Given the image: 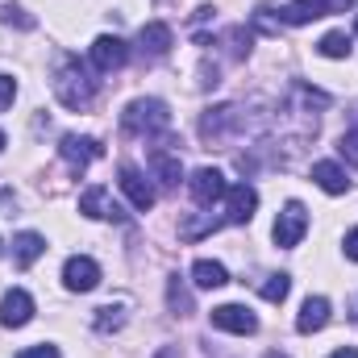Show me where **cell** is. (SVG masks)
Returning a JSON list of instances; mask_svg holds the SVG:
<instances>
[{"instance_id": "6da1fadb", "label": "cell", "mask_w": 358, "mask_h": 358, "mask_svg": "<svg viewBox=\"0 0 358 358\" xmlns=\"http://www.w3.org/2000/svg\"><path fill=\"white\" fill-rule=\"evenodd\" d=\"M96 88H100V80H96V71H92L88 63H80L76 55H67L59 63V71H55V96H59L63 108L84 113L92 100H96Z\"/></svg>"}, {"instance_id": "7a4b0ae2", "label": "cell", "mask_w": 358, "mask_h": 358, "mask_svg": "<svg viewBox=\"0 0 358 358\" xmlns=\"http://www.w3.org/2000/svg\"><path fill=\"white\" fill-rule=\"evenodd\" d=\"M121 129H125L129 138H155V134H167V129H171V113H167L163 100L142 96V100H134V104L121 113Z\"/></svg>"}, {"instance_id": "3957f363", "label": "cell", "mask_w": 358, "mask_h": 358, "mask_svg": "<svg viewBox=\"0 0 358 358\" xmlns=\"http://www.w3.org/2000/svg\"><path fill=\"white\" fill-rule=\"evenodd\" d=\"M355 8V0H292L279 8V21L283 25H308L317 17H329V13H346Z\"/></svg>"}, {"instance_id": "277c9868", "label": "cell", "mask_w": 358, "mask_h": 358, "mask_svg": "<svg viewBox=\"0 0 358 358\" xmlns=\"http://www.w3.org/2000/svg\"><path fill=\"white\" fill-rule=\"evenodd\" d=\"M304 229H308V213H304V204H300V200H287L283 213H279V221H275V229H271V234H275V246H279V250L300 246Z\"/></svg>"}, {"instance_id": "5b68a950", "label": "cell", "mask_w": 358, "mask_h": 358, "mask_svg": "<svg viewBox=\"0 0 358 358\" xmlns=\"http://www.w3.org/2000/svg\"><path fill=\"white\" fill-rule=\"evenodd\" d=\"M234 129H242V108L238 104H217L200 117V138L204 142H225Z\"/></svg>"}, {"instance_id": "8992f818", "label": "cell", "mask_w": 358, "mask_h": 358, "mask_svg": "<svg viewBox=\"0 0 358 358\" xmlns=\"http://www.w3.org/2000/svg\"><path fill=\"white\" fill-rule=\"evenodd\" d=\"M187 187H192V200H196L200 208H213V204L225 200V192H229V183H225V176H221L217 167H200V171H192Z\"/></svg>"}, {"instance_id": "52a82bcc", "label": "cell", "mask_w": 358, "mask_h": 358, "mask_svg": "<svg viewBox=\"0 0 358 358\" xmlns=\"http://www.w3.org/2000/svg\"><path fill=\"white\" fill-rule=\"evenodd\" d=\"M59 155H63V163H67L71 171H88V163H96V159L104 155V146H100L96 138H80V134H67V138L59 142Z\"/></svg>"}, {"instance_id": "ba28073f", "label": "cell", "mask_w": 358, "mask_h": 358, "mask_svg": "<svg viewBox=\"0 0 358 358\" xmlns=\"http://www.w3.org/2000/svg\"><path fill=\"white\" fill-rule=\"evenodd\" d=\"M88 59H92V67H96V71H117V67H125V59H129V46H125L117 34H100V38L92 42Z\"/></svg>"}, {"instance_id": "9c48e42d", "label": "cell", "mask_w": 358, "mask_h": 358, "mask_svg": "<svg viewBox=\"0 0 358 358\" xmlns=\"http://www.w3.org/2000/svg\"><path fill=\"white\" fill-rule=\"evenodd\" d=\"M213 317V325L217 329H225V334H259V317L246 308V304H221V308H213L208 313Z\"/></svg>"}, {"instance_id": "30bf717a", "label": "cell", "mask_w": 358, "mask_h": 358, "mask_svg": "<svg viewBox=\"0 0 358 358\" xmlns=\"http://www.w3.org/2000/svg\"><path fill=\"white\" fill-rule=\"evenodd\" d=\"M80 213L84 217H96V221H125V208L108 196V187H100V183H92L88 192L80 196Z\"/></svg>"}, {"instance_id": "8fae6325", "label": "cell", "mask_w": 358, "mask_h": 358, "mask_svg": "<svg viewBox=\"0 0 358 358\" xmlns=\"http://www.w3.org/2000/svg\"><path fill=\"white\" fill-rule=\"evenodd\" d=\"M255 208H259V192L250 183H234L225 192V221L229 225H246L255 217Z\"/></svg>"}, {"instance_id": "7c38bea8", "label": "cell", "mask_w": 358, "mask_h": 358, "mask_svg": "<svg viewBox=\"0 0 358 358\" xmlns=\"http://www.w3.org/2000/svg\"><path fill=\"white\" fill-rule=\"evenodd\" d=\"M171 46H176L171 25H163V21H146V25L138 29V50H142L146 59H167Z\"/></svg>"}, {"instance_id": "4fadbf2b", "label": "cell", "mask_w": 358, "mask_h": 358, "mask_svg": "<svg viewBox=\"0 0 358 358\" xmlns=\"http://www.w3.org/2000/svg\"><path fill=\"white\" fill-rule=\"evenodd\" d=\"M29 317H34V296L21 292V287L4 292V300H0V325L4 329H21V325H29Z\"/></svg>"}, {"instance_id": "5bb4252c", "label": "cell", "mask_w": 358, "mask_h": 358, "mask_svg": "<svg viewBox=\"0 0 358 358\" xmlns=\"http://www.w3.org/2000/svg\"><path fill=\"white\" fill-rule=\"evenodd\" d=\"M121 192L129 196V204H134L138 213H150V208H155V187L146 183V176H142L134 163H121Z\"/></svg>"}, {"instance_id": "9a60e30c", "label": "cell", "mask_w": 358, "mask_h": 358, "mask_svg": "<svg viewBox=\"0 0 358 358\" xmlns=\"http://www.w3.org/2000/svg\"><path fill=\"white\" fill-rule=\"evenodd\" d=\"M63 283H67L71 292H92V287L100 283V267H96V259H88V255L67 259V267H63Z\"/></svg>"}, {"instance_id": "2e32d148", "label": "cell", "mask_w": 358, "mask_h": 358, "mask_svg": "<svg viewBox=\"0 0 358 358\" xmlns=\"http://www.w3.org/2000/svg\"><path fill=\"white\" fill-rule=\"evenodd\" d=\"M325 325H329V300L325 296H308L304 308H300V317H296V329L300 334H321Z\"/></svg>"}, {"instance_id": "e0dca14e", "label": "cell", "mask_w": 358, "mask_h": 358, "mask_svg": "<svg viewBox=\"0 0 358 358\" xmlns=\"http://www.w3.org/2000/svg\"><path fill=\"white\" fill-rule=\"evenodd\" d=\"M313 183L321 187V192H329V196H346V187H350V179H346V171L338 167V163H313Z\"/></svg>"}, {"instance_id": "ac0fdd59", "label": "cell", "mask_w": 358, "mask_h": 358, "mask_svg": "<svg viewBox=\"0 0 358 358\" xmlns=\"http://www.w3.org/2000/svg\"><path fill=\"white\" fill-rule=\"evenodd\" d=\"M150 171L159 176V183L163 187H176L179 183V176H183V167H179V155H171V150H150Z\"/></svg>"}, {"instance_id": "d6986e66", "label": "cell", "mask_w": 358, "mask_h": 358, "mask_svg": "<svg viewBox=\"0 0 358 358\" xmlns=\"http://www.w3.org/2000/svg\"><path fill=\"white\" fill-rule=\"evenodd\" d=\"M42 250H46V238L42 234H17L13 238V255H17V267H34L38 259H42Z\"/></svg>"}, {"instance_id": "ffe728a7", "label": "cell", "mask_w": 358, "mask_h": 358, "mask_svg": "<svg viewBox=\"0 0 358 358\" xmlns=\"http://www.w3.org/2000/svg\"><path fill=\"white\" fill-rule=\"evenodd\" d=\"M192 279H196V287L213 292V287H225V283H229V271L221 267V263H213V259H196Z\"/></svg>"}, {"instance_id": "44dd1931", "label": "cell", "mask_w": 358, "mask_h": 358, "mask_svg": "<svg viewBox=\"0 0 358 358\" xmlns=\"http://www.w3.org/2000/svg\"><path fill=\"white\" fill-rule=\"evenodd\" d=\"M96 334H117L121 325H125V300H117V304H104V308H96Z\"/></svg>"}, {"instance_id": "7402d4cb", "label": "cell", "mask_w": 358, "mask_h": 358, "mask_svg": "<svg viewBox=\"0 0 358 358\" xmlns=\"http://www.w3.org/2000/svg\"><path fill=\"white\" fill-rule=\"evenodd\" d=\"M167 308H171L176 317H187V313H192V292L183 287V279H179V275L167 279Z\"/></svg>"}, {"instance_id": "603a6c76", "label": "cell", "mask_w": 358, "mask_h": 358, "mask_svg": "<svg viewBox=\"0 0 358 358\" xmlns=\"http://www.w3.org/2000/svg\"><path fill=\"white\" fill-rule=\"evenodd\" d=\"M317 50H321L325 59H346V55H350V38H346L342 29H334V34H325V38L317 42Z\"/></svg>"}, {"instance_id": "cb8c5ba5", "label": "cell", "mask_w": 358, "mask_h": 358, "mask_svg": "<svg viewBox=\"0 0 358 358\" xmlns=\"http://www.w3.org/2000/svg\"><path fill=\"white\" fill-rule=\"evenodd\" d=\"M287 292H292V279H287V275H267V283H263V300L283 304V300H287Z\"/></svg>"}, {"instance_id": "d4e9b609", "label": "cell", "mask_w": 358, "mask_h": 358, "mask_svg": "<svg viewBox=\"0 0 358 358\" xmlns=\"http://www.w3.org/2000/svg\"><path fill=\"white\" fill-rule=\"evenodd\" d=\"M338 150H342V159H346V163H355V167H358V129H346V134H342Z\"/></svg>"}, {"instance_id": "484cf974", "label": "cell", "mask_w": 358, "mask_h": 358, "mask_svg": "<svg viewBox=\"0 0 358 358\" xmlns=\"http://www.w3.org/2000/svg\"><path fill=\"white\" fill-rule=\"evenodd\" d=\"M255 25L263 29V34H279V17H275V8H255Z\"/></svg>"}, {"instance_id": "4316f807", "label": "cell", "mask_w": 358, "mask_h": 358, "mask_svg": "<svg viewBox=\"0 0 358 358\" xmlns=\"http://www.w3.org/2000/svg\"><path fill=\"white\" fill-rule=\"evenodd\" d=\"M4 21H8V25H21V29H34V25H38V21L25 17V8H17V4H4Z\"/></svg>"}, {"instance_id": "83f0119b", "label": "cell", "mask_w": 358, "mask_h": 358, "mask_svg": "<svg viewBox=\"0 0 358 358\" xmlns=\"http://www.w3.org/2000/svg\"><path fill=\"white\" fill-rule=\"evenodd\" d=\"M13 96H17V80L13 76H0V113L13 104Z\"/></svg>"}, {"instance_id": "f1b7e54d", "label": "cell", "mask_w": 358, "mask_h": 358, "mask_svg": "<svg viewBox=\"0 0 358 358\" xmlns=\"http://www.w3.org/2000/svg\"><path fill=\"white\" fill-rule=\"evenodd\" d=\"M17 358H59V346H50V342H38V346H29V350H21Z\"/></svg>"}, {"instance_id": "f546056e", "label": "cell", "mask_w": 358, "mask_h": 358, "mask_svg": "<svg viewBox=\"0 0 358 358\" xmlns=\"http://www.w3.org/2000/svg\"><path fill=\"white\" fill-rule=\"evenodd\" d=\"M346 259H355V263H358V229L346 234Z\"/></svg>"}, {"instance_id": "4dcf8cb0", "label": "cell", "mask_w": 358, "mask_h": 358, "mask_svg": "<svg viewBox=\"0 0 358 358\" xmlns=\"http://www.w3.org/2000/svg\"><path fill=\"white\" fill-rule=\"evenodd\" d=\"M155 358H179V350H176V346H163V350H159Z\"/></svg>"}, {"instance_id": "1f68e13d", "label": "cell", "mask_w": 358, "mask_h": 358, "mask_svg": "<svg viewBox=\"0 0 358 358\" xmlns=\"http://www.w3.org/2000/svg\"><path fill=\"white\" fill-rule=\"evenodd\" d=\"M329 358H358V350L355 346H346V350H338V355H329Z\"/></svg>"}, {"instance_id": "d6a6232c", "label": "cell", "mask_w": 358, "mask_h": 358, "mask_svg": "<svg viewBox=\"0 0 358 358\" xmlns=\"http://www.w3.org/2000/svg\"><path fill=\"white\" fill-rule=\"evenodd\" d=\"M267 358H287V355H275V350H271V355H267Z\"/></svg>"}, {"instance_id": "836d02e7", "label": "cell", "mask_w": 358, "mask_h": 358, "mask_svg": "<svg viewBox=\"0 0 358 358\" xmlns=\"http://www.w3.org/2000/svg\"><path fill=\"white\" fill-rule=\"evenodd\" d=\"M0 150H4V134H0Z\"/></svg>"}, {"instance_id": "e575fe53", "label": "cell", "mask_w": 358, "mask_h": 358, "mask_svg": "<svg viewBox=\"0 0 358 358\" xmlns=\"http://www.w3.org/2000/svg\"><path fill=\"white\" fill-rule=\"evenodd\" d=\"M0 255H4V242H0Z\"/></svg>"}, {"instance_id": "d590c367", "label": "cell", "mask_w": 358, "mask_h": 358, "mask_svg": "<svg viewBox=\"0 0 358 358\" xmlns=\"http://www.w3.org/2000/svg\"><path fill=\"white\" fill-rule=\"evenodd\" d=\"M355 29H358V21H355Z\"/></svg>"}]
</instances>
